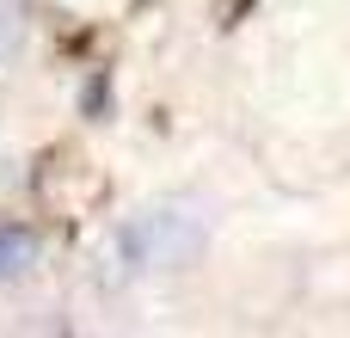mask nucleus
Returning <instances> with one entry per match:
<instances>
[{
	"label": "nucleus",
	"mask_w": 350,
	"mask_h": 338,
	"mask_svg": "<svg viewBox=\"0 0 350 338\" xmlns=\"http://www.w3.org/2000/svg\"><path fill=\"white\" fill-rule=\"evenodd\" d=\"M31 259H37V234L31 228H0V283L31 271Z\"/></svg>",
	"instance_id": "obj_1"
}]
</instances>
